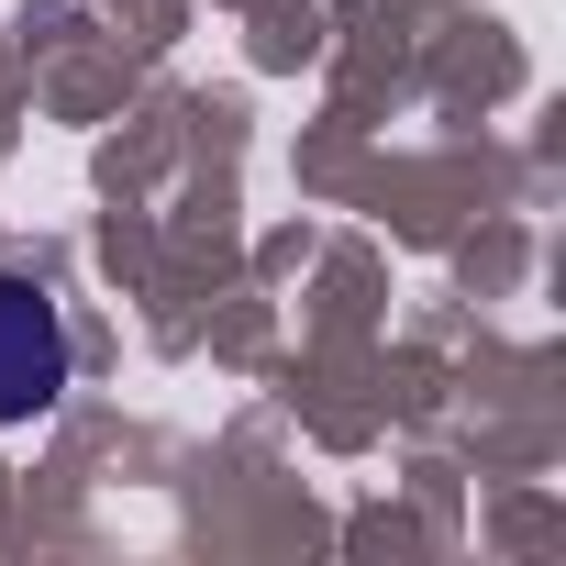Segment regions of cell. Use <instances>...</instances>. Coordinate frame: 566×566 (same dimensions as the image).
I'll return each mask as SVG.
<instances>
[{
  "label": "cell",
  "instance_id": "6da1fadb",
  "mask_svg": "<svg viewBox=\"0 0 566 566\" xmlns=\"http://www.w3.org/2000/svg\"><path fill=\"white\" fill-rule=\"evenodd\" d=\"M67 367H78V345H67L56 290L23 277V266H0V433H12V422H45V411L67 400Z\"/></svg>",
  "mask_w": 566,
  "mask_h": 566
}]
</instances>
